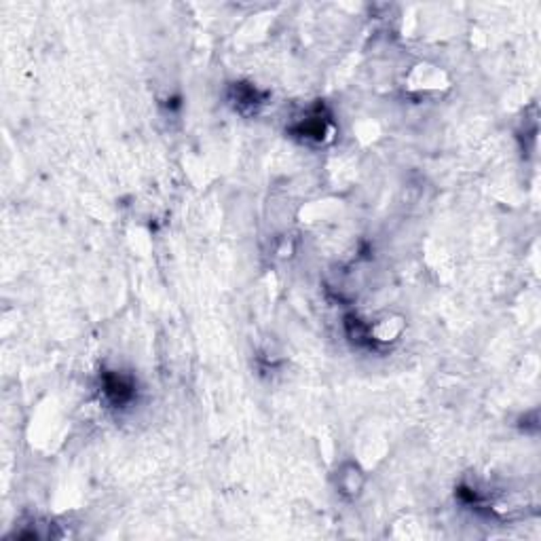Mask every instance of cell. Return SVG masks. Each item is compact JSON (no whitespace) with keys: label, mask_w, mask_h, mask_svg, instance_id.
<instances>
[{"label":"cell","mask_w":541,"mask_h":541,"mask_svg":"<svg viewBox=\"0 0 541 541\" xmlns=\"http://www.w3.org/2000/svg\"><path fill=\"white\" fill-rule=\"evenodd\" d=\"M235 102H237L239 108L250 106V108L256 110V106L262 104V97H260L258 91L252 89V87H235Z\"/></svg>","instance_id":"obj_2"},{"label":"cell","mask_w":541,"mask_h":541,"mask_svg":"<svg viewBox=\"0 0 541 541\" xmlns=\"http://www.w3.org/2000/svg\"><path fill=\"white\" fill-rule=\"evenodd\" d=\"M104 395L114 404H127L134 398V383L123 375H106L104 377Z\"/></svg>","instance_id":"obj_1"}]
</instances>
